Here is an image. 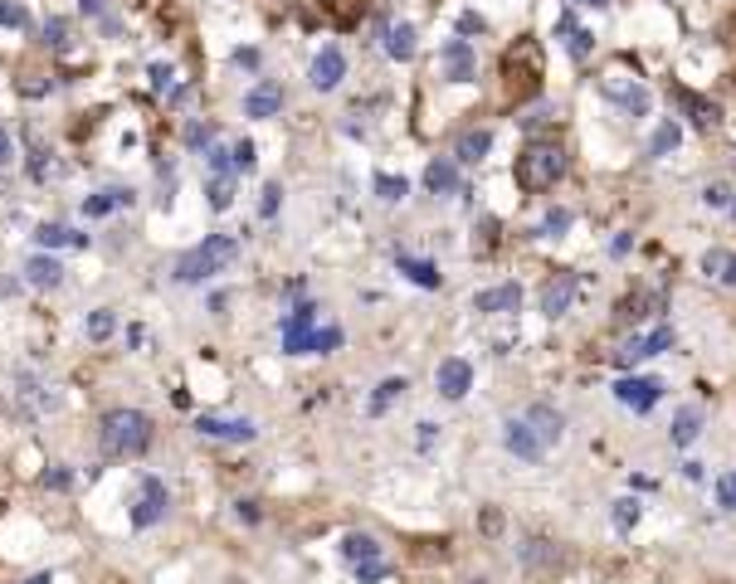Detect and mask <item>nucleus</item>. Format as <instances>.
<instances>
[{"mask_svg": "<svg viewBox=\"0 0 736 584\" xmlns=\"http://www.w3.org/2000/svg\"><path fill=\"white\" fill-rule=\"evenodd\" d=\"M151 448V419L142 410H108L98 424V453L108 463H132Z\"/></svg>", "mask_w": 736, "mask_h": 584, "instance_id": "1", "label": "nucleus"}, {"mask_svg": "<svg viewBox=\"0 0 736 584\" xmlns=\"http://www.w3.org/2000/svg\"><path fill=\"white\" fill-rule=\"evenodd\" d=\"M234 254H240V244L230 234H205L195 248H185L176 258V283H210L215 273H225L234 264Z\"/></svg>", "mask_w": 736, "mask_h": 584, "instance_id": "2", "label": "nucleus"}, {"mask_svg": "<svg viewBox=\"0 0 736 584\" xmlns=\"http://www.w3.org/2000/svg\"><path fill=\"white\" fill-rule=\"evenodd\" d=\"M566 151L561 146H552V142H542V146H527V156H522V185H532V191H546V185H556L566 175Z\"/></svg>", "mask_w": 736, "mask_h": 584, "instance_id": "3", "label": "nucleus"}, {"mask_svg": "<svg viewBox=\"0 0 736 584\" xmlns=\"http://www.w3.org/2000/svg\"><path fill=\"white\" fill-rule=\"evenodd\" d=\"M503 448L512 458H522V463H542L552 443H546V438L527 424V414H512V419H503Z\"/></svg>", "mask_w": 736, "mask_h": 584, "instance_id": "4", "label": "nucleus"}, {"mask_svg": "<svg viewBox=\"0 0 736 584\" xmlns=\"http://www.w3.org/2000/svg\"><path fill=\"white\" fill-rule=\"evenodd\" d=\"M166 507H171L166 483H161V477H142L137 497H132V531H151L166 516Z\"/></svg>", "mask_w": 736, "mask_h": 584, "instance_id": "5", "label": "nucleus"}, {"mask_svg": "<svg viewBox=\"0 0 736 584\" xmlns=\"http://www.w3.org/2000/svg\"><path fill=\"white\" fill-rule=\"evenodd\" d=\"M615 400L634 414H649L663 400V380L658 375H619L615 380Z\"/></svg>", "mask_w": 736, "mask_h": 584, "instance_id": "6", "label": "nucleus"}, {"mask_svg": "<svg viewBox=\"0 0 736 584\" xmlns=\"http://www.w3.org/2000/svg\"><path fill=\"white\" fill-rule=\"evenodd\" d=\"M668 346H673V327H654V331H644V337H625L615 346V365L619 370H634L639 361L658 356V351H668Z\"/></svg>", "mask_w": 736, "mask_h": 584, "instance_id": "7", "label": "nucleus"}, {"mask_svg": "<svg viewBox=\"0 0 736 584\" xmlns=\"http://www.w3.org/2000/svg\"><path fill=\"white\" fill-rule=\"evenodd\" d=\"M600 93H605V98L615 102V108H625L629 118H644V112L654 108V98H649V93L639 88V83H629V78H615V73H609V78L600 83Z\"/></svg>", "mask_w": 736, "mask_h": 584, "instance_id": "8", "label": "nucleus"}, {"mask_svg": "<svg viewBox=\"0 0 736 584\" xmlns=\"http://www.w3.org/2000/svg\"><path fill=\"white\" fill-rule=\"evenodd\" d=\"M307 78H313V88H317V93L341 88V78H347V54H341L337 45L317 49V59H313V69H307Z\"/></svg>", "mask_w": 736, "mask_h": 584, "instance_id": "9", "label": "nucleus"}, {"mask_svg": "<svg viewBox=\"0 0 736 584\" xmlns=\"http://www.w3.org/2000/svg\"><path fill=\"white\" fill-rule=\"evenodd\" d=\"M317 331V307L313 302H303V307H293V317L283 321V351L288 356H307V337Z\"/></svg>", "mask_w": 736, "mask_h": 584, "instance_id": "10", "label": "nucleus"}, {"mask_svg": "<svg viewBox=\"0 0 736 584\" xmlns=\"http://www.w3.org/2000/svg\"><path fill=\"white\" fill-rule=\"evenodd\" d=\"M434 385H439V394H444V400H454V404H459L463 394L473 390V365H469V361H459V356L439 361V370H434Z\"/></svg>", "mask_w": 736, "mask_h": 584, "instance_id": "11", "label": "nucleus"}, {"mask_svg": "<svg viewBox=\"0 0 736 584\" xmlns=\"http://www.w3.org/2000/svg\"><path fill=\"white\" fill-rule=\"evenodd\" d=\"M195 434L225 438V443H254V438H258L254 419H220V414H205V419H195Z\"/></svg>", "mask_w": 736, "mask_h": 584, "instance_id": "12", "label": "nucleus"}, {"mask_svg": "<svg viewBox=\"0 0 736 584\" xmlns=\"http://www.w3.org/2000/svg\"><path fill=\"white\" fill-rule=\"evenodd\" d=\"M576 288H580V278L576 273H556L552 283L542 288V312L546 317H566V312H571V302H576Z\"/></svg>", "mask_w": 736, "mask_h": 584, "instance_id": "13", "label": "nucleus"}, {"mask_svg": "<svg viewBox=\"0 0 736 584\" xmlns=\"http://www.w3.org/2000/svg\"><path fill=\"white\" fill-rule=\"evenodd\" d=\"M439 59H444V78H449V83H469L473 69H478V59H473V45H469V39H459V35L444 45Z\"/></svg>", "mask_w": 736, "mask_h": 584, "instance_id": "14", "label": "nucleus"}, {"mask_svg": "<svg viewBox=\"0 0 736 584\" xmlns=\"http://www.w3.org/2000/svg\"><path fill=\"white\" fill-rule=\"evenodd\" d=\"M278 112H283V88L278 83H254L244 93V118L264 122V118H278Z\"/></svg>", "mask_w": 736, "mask_h": 584, "instance_id": "15", "label": "nucleus"}, {"mask_svg": "<svg viewBox=\"0 0 736 584\" xmlns=\"http://www.w3.org/2000/svg\"><path fill=\"white\" fill-rule=\"evenodd\" d=\"M424 191L439 195V200L459 195V161H449V156H434V161L424 166Z\"/></svg>", "mask_w": 736, "mask_h": 584, "instance_id": "16", "label": "nucleus"}, {"mask_svg": "<svg viewBox=\"0 0 736 584\" xmlns=\"http://www.w3.org/2000/svg\"><path fill=\"white\" fill-rule=\"evenodd\" d=\"M25 283L39 288V292H54L59 283H64V264H59L54 254H29L25 258Z\"/></svg>", "mask_w": 736, "mask_h": 584, "instance_id": "17", "label": "nucleus"}, {"mask_svg": "<svg viewBox=\"0 0 736 584\" xmlns=\"http://www.w3.org/2000/svg\"><path fill=\"white\" fill-rule=\"evenodd\" d=\"M396 268L405 273V283L424 288V292H434V288L444 283V278H439V264H434V258H410V254H396Z\"/></svg>", "mask_w": 736, "mask_h": 584, "instance_id": "18", "label": "nucleus"}, {"mask_svg": "<svg viewBox=\"0 0 736 584\" xmlns=\"http://www.w3.org/2000/svg\"><path fill=\"white\" fill-rule=\"evenodd\" d=\"M478 312H488V317H497V312H517L522 307V283H497L488 292H478V302H473Z\"/></svg>", "mask_w": 736, "mask_h": 584, "instance_id": "19", "label": "nucleus"}, {"mask_svg": "<svg viewBox=\"0 0 736 584\" xmlns=\"http://www.w3.org/2000/svg\"><path fill=\"white\" fill-rule=\"evenodd\" d=\"M380 45H386V54L396 59V64H410L414 59V25H380Z\"/></svg>", "mask_w": 736, "mask_h": 584, "instance_id": "20", "label": "nucleus"}, {"mask_svg": "<svg viewBox=\"0 0 736 584\" xmlns=\"http://www.w3.org/2000/svg\"><path fill=\"white\" fill-rule=\"evenodd\" d=\"M522 414H527V424H532V429L542 434L546 443H561V434H566V419H561V414L552 410V404H527Z\"/></svg>", "mask_w": 736, "mask_h": 584, "instance_id": "21", "label": "nucleus"}, {"mask_svg": "<svg viewBox=\"0 0 736 584\" xmlns=\"http://www.w3.org/2000/svg\"><path fill=\"white\" fill-rule=\"evenodd\" d=\"M337 550H341V560H347V565H366V560H380V546L366 536V531H347Z\"/></svg>", "mask_w": 736, "mask_h": 584, "instance_id": "22", "label": "nucleus"}, {"mask_svg": "<svg viewBox=\"0 0 736 584\" xmlns=\"http://www.w3.org/2000/svg\"><path fill=\"white\" fill-rule=\"evenodd\" d=\"M493 151V132L488 127H473V132H463L459 137V146H454V156H459L463 166H478L483 156Z\"/></svg>", "mask_w": 736, "mask_h": 584, "instance_id": "23", "label": "nucleus"}, {"mask_svg": "<svg viewBox=\"0 0 736 584\" xmlns=\"http://www.w3.org/2000/svg\"><path fill=\"white\" fill-rule=\"evenodd\" d=\"M400 394H405V375H390V380H380L376 390H371V400H366V414H371V419H380V414H386L390 404L400 400Z\"/></svg>", "mask_w": 736, "mask_h": 584, "instance_id": "24", "label": "nucleus"}, {"mask_svg": "<svg viewBox=\"0 0 736 584\" xmlns=\"http://www.w3.org/2000/svg\"><path fill=\"white\" fill-rule=\"evenodd\" d=\"M35 244L39 248H83V244H88V234H78V229H64V224H39L35 229Z\"/></svg>", "mask_w": 736, "mask_h": 584, "instance_id": "25", "label": "nucleus"}, {"mask_svg": "<svg viewBox=\"0 0 736 584\" xmlns=\"http://www.w3.org/2000/svg\"><path fill=\"white\" fill-rule=\"evenodd\" d=\"M127 200H132V195L122 191V185H112V191H93L88 200H83V215H88V219H102V215H112L118 205H127Z\"/></svg>", "mask_w": 736, "mask_h": 584, "instance_id": "26", "label": "nucleus"}, {"mask_svg": "<svg viewBox=\"0 0 736 584\" xmlns=\"http://www.w3.org/2000/svg\"><path fill=\"white\" fill-rule=\"evenodd\" d=\"M702 273H712L717 283L736 288V254H727V248H707V254H702Z\"/></svg>", "mask_w": 736, "mask_h": 584, "instance_id": "27", "label": "nucleus"}, {"mask_svg": "<svg viewBox=\"0 0 736 584\" xmlns=\"http://www.w3.org/2000/svg\"><path fill=\"white\" fill-rule=\"evenodd\" d=\"M561 35H566V54H571L576 64H585L590 49H595V35H590V29H580V25H571V15L561 20Z\"/></svg>", "mask_w": 736, "mask_h": 584, "instance_id": "28", "label": "nucleus"}, {"mask_svg": "<svg viewBox=\"0 0 736 584\" xmlns=\"http://www.w3.org/2000/svg\"><path fill=\"white\" fill-rule=\"evenodd\" d=\"M698 434H702V414H698V410H678V414H673V429H668V438H673L678 448H688Z\"/></svg>", "mask_w": 736, "mask_h": 584, "instance_id": "29", "label": "nucleus"}, {"mask_svg": "<svg viewBox=\"0 0 736 584\" xmlns=\"http://www.w3.org/2000/svg\"><path fill=\"white\" fill-rule=\"evenodd\" d=\"M205 205H210L215 215L230 210V205H234V175H210V185H205Z\"/></svg>", "mask_w": 736, "mask_h": 584, "instance_id": "30", "label": "nucleus"}, {"mask_svg": "<svg viewBox=\"0 0 736 584\" xmlns=\"http://www.w3.org/2000/svg\"><path fill=\"white\" fill-rule=\"evenodd\" d=\"M678 146H683L678 122H658V127H654V137H649V156H673Z\"/></svg>", "mask_w": 736, "mask_h": 584, "instance_id": "31", "label": "nucleus"}, {"mask_svg": "<svg viewBox=\"0 0 736 584\" xmlns=\"http://www.w3.org/2000/svg\"><path fill=\"white\" fill-rule=\"evenodd\" d=\"M83 327H88V341H108L112 331H118V312H112V307H93Z\"/></svg>", "mask_w": 736, "mask_h": 584, "instance_id": "32", "label": "nucleus"}, {"mask_svg": "<svg viewBox=\"0 0 736 584\" xmlns=\"http://www.w3.org/2000/svg\"><path fill=\"white\" fill-rule=\"evenodd\" d=\"M39 483H45L49 492H74V487H78V473H74V467H69V463H49Z\"/></svg>", "mask_w": 736, "mask_h": 584, "instance_id": "33", "label": "nucleus"}, {"mask_svg": "<svg viewBox=\"0 0 736 584\" xmlns=\"http://www.w3.org/2000/svg\"><path fill=\"white\" fill-rule=\"evenodd\" d=\"M341 341H347V331L341 327H317L313 337H307V356H327V351H337Z\"/></svg>", "mask_w": 736, "mask_h": 584, "instance_id": "34", "label": "nucleus"}, {"mask_svg": "<svg viewBox=\"0 0 736 584\" xmlns=\"http://www.w3.org/2000/svg\"><path fill=\"white\" fill-rule=\"evenodd\" d=\"M371 185H376V195H380L386 205H400V200L410 195V181H405V175H376Z\"/></svg>", "mask_w": 736, "mask_h": 584, "instance_id": "35", "label": "nucleus"}, {"mask_svg": "<svg viewBox=\"0 0 736 584\" xmlns=\"http://www.w3.org/2000/svg\"><path fill=\"white\" fill-rule=\"evenodd\" d=\"M644 307H654V297H649V292H629V297H625V302H619V307H615L619 327H629V321H639V317H644Z\"/></svg>", "mask_w": 736, "mask_h": 584, "instance_id": "36", "label": "nucleus"}, {"mask_svg": "<svg viewBox=\"0 0 736 584\" xmlns=\"http://www.w3.org/2000/svg\"><path fill=\"white\" fill-rule=\"evenodd\" d=\"M522 565H527V570H542V565H556V556L546 550V540H532V536H527V540H522Z\"/></svg>", "mask_w": 736, "mask_h": 584, "instance_id": "37", "label": "nucleus"}, {"mask_svg": "<svg viewBox=\"0 0 736 584\" xmlns=\"http://www.w3.org/2000/svg\"><path fill=\"white\" fill-rule=\"evenodd\" d=\"M205 166H210V175H234L240 166H234V146L225 151V146H210L205 151Z\"/></svg>", "mask_w": 736, "mask_h": 584, "instance_id": "38", "label": "nucleus"}, {"mask_svg": "<svg viewBox=\"0 0 736 584\" xmlns=\"http://www.w3.org/2000/svg\"><path fill=\"white\" fill-rule=\"evenodd\" d=\"M566 229H571V210H561V205H556V210H546V215H542V229H536V234H546V239H561Z\"/></svg>", "mask_w": 736, "mask_h": 584, "instance_id": "39", "label": "nucleus"}, {"mask_svg": "<svg viewBox=\"0 0 736 584\" xmlns=\"http://www.w3.org/2000/svg\"><path fill=\"white\" fill-rule=\"evenodd\" d=\"M210 142H215V122H191L185 127V146L191 151H210Z\"/></svg>", "mask_w": 736, "mask_h": 584, "instance_id": "40", "label": "nucleus"}, {"mask_svg": "<svg viewBox=\"0 0 736 584\" xmlns=\"http://www.w3.org/2000/svg\"><path fill=\"white\" fill-rule=\"evenodd\" d=\"M351 575H356V584H380L390 575V565H386V556H380V560H366V565H351Z\"/></svg>", "mask_w": 736, "mask_h": 584, "instance_id": "41", "label": "nucleus"}, {"mask_svg": "<svg viewBox=\"0 0 736 584\" xmlns=\"http://www.w3.org/2000/svg\"><path fill=\"white\" fill-rule=\"evenodd\" d=\"M0 29H29L25 5H15V0H0Z\"/></svg>", "mask_w": 736, "mask_h": 584, "instance_id": "42", "label": "nucleus"}, {"mask_svg": "<svg viewBox=\"0 0 736 584\" xmlns=\"http://www.w3.org/2000/svg\"><path fill=\"white\" fill-rule=\"evenodd\" d=\"M278 205H283V185L268 181V185H264V195H258V219H274V215H278Z\"/></svg>", "mask_w": 736, "mask_h": 584, "instance_id": "43", "label": "nucleus"}, {"mask_svg": "<svg viewBox=\"0 0 736 584\" xmlns=\"http://www.w3.org/2000/svg\"><path fill=\"white\" fill-rule=\"evenodd\" d=\"M45 45H49V49H64V45H69V20H64V15H49V20H45Z\"/></svg>", "mask_w": 736, "mask_h": 584, "instance_id": "44", "label": "nucleus"}, {"mask_svg": "<svg viewBox=\"0 0 736 584\" xmlns=\"http://www.w3.org/2000/svg\"><path fill=\"white\" fill-rule=\"evenodd\" d=\"M609 516H615V526H619V531H629V526L639 521V502H634V497H619V502L609 507Z\"/></svg>", "mask_w": 736, "mask_h": 584, "instance_id": "45", "label": "nucleus"}, {"mask_svg": "<svg viewBox=\"0 0 736 584\" xmlns=\"http://www.w3.org/2000/svg\"><path fill=\"white\" fill-rule=\"evenodd\" d=\"M702 200L712 205V210H727V215H736V191H727V185H707V195Z\"/></svg>", "mask_w": 736, "mask_h": 584, "instance_id": "46", "label": "nucleus"}, {"mask_svg": "<svg viewBox=\"0 0 736 584\" xmlns=\"http://www.w3.org/2000/svg\"><path fill=\"white\" fill-rule=\"evenodd\" d=\"M717 502L727 507V511H736V467H732V473L717 483Z\"/></svg>", "mask_w": 736, "mask_h": 584, "instance_id": "47", "label": "nucleus"}, {"mask_svg": "<svg viewBox=\"0 0 736 584\" xmlns=\"http://www.w3.org/2000/svg\"><path fill=\"white\" fill-rule=\"evenodd\" d=\"M147 78H151V88H157V93H166V88H171V64H161V59H157V64L147 69Z\"/></svg>", "mask_w": 736, "mask_h": 584, "instance_id": "48", "label": "nucleus"}, {"mask_svg": "<svg viewBox=\"0 0 736 584\" xmlns=\"http://www.w3.org/2000/svg\"><path fill=\"white\" fill-rule=\"evenodd\" d=\"M234 166H240V171H254V142H234Z\"/></svg>", "mask_w": 736, "mask_h": 584, "instance_id": "49", "label": "nucleus"}, {"mask_svg": "<svg viewBox=\"0 0 736 584\" xmlns=\"http://www.w3.org/2000/svg\"><path fill=\"white\" fill-rule=\"evenodd\" d=\"M234 64H240V69H258L264 59H258V49H234Z\"/></svg>", "mask_w": 736, "mask_h": 584, "instance_id": "50", "label": "nucleus"}, {"mask_svg": "<svg viewBox=\"0 0 736 584\" xmlns=\"http://www.w3.org/2000/svg\"><path fill=\"white\" fill-rule=\"evenodd\" d=\"M15 161V142H10V132L0 127V166H10Z\"/></svg>", "mask_w": 736, "mask_h": 584, "instance_id": "51", "label": "nucleus"}, {"mask_svg": "<svg viewBox=\"0 0 736 584\" xmlns=\"http://www.w3.org/2000/svg\"><path fill=\"white\" fill-rule=\"evenodd\" d=\"M234 511H240L244 526H258V507H254V502H234Z\"/></svg>", "mask_w": 736, "mask_h": 584, "instance_id": "52", "label": "nucleus"}, {"mask_svg": "<svg viewBox=\"0 0 736 584\" xmlns=\"http://www.w3.org/2000/svg\"><path fill=\"white\" fill-rule=\"evenodd\" d=\"M45 93H49V83H20V98H45Z\"/></svg>", "mask_w": 736, "mask_h": 584, "instance_id": "53", "label": "nucleus"}, {"mask_svg": "<svg viewBox=\"0 0 736 584\" xmlns=\"http://www.w3.org/2000/svg\"><path fill=\"white\" fill-rule=\"evenodd\" d=\"M629 248H634V239H629V234H619V239H609V254H615V258H625V254H629Z\"/></svg>", "mask_w": 736, "mask_h": 584, "instance_id": "54", "label": "nucleus"}, {"mask_svg": "<svg viewBox=\"0 0 736 584\" xmlns=\"http://www.w3.org/2000/svg\"><path fill=\"white\" fill-rule=\"evenodd\" d=\"M683 477H688V483H702V463H698V458H688V463H683Z\"/></svg>", "mask_w": 736, "mask_h": 584, "instance_id": "55", "label": "nucleus"}, {"mask_svg": "<svg viewBox=\"0 0 736 584\" xmlns=\"http://www.w3.org/2000/svg\"><path fill=\"white\" fill-rule=\"evenodd\" d=\"M434 429H439V424H420V438H414V443L429 448V443H434Z\"/></svg>", "mask_w": 736, "mask_h": 584, "instance_id": "56", "label": "nucleus"}, {"mask_svg": "<svg viewBox=\"0 0 736 584\" xmlns=\"http://www.w3.org/2000/svg\"><path fill=\"white\" fill-rule=\"evenodd\" d=\"M459 29H463V35H473V29H483V20H478V15H463Z\"/></svg>", "mask_w": 736, "mask_h": 584, "instance_id": "57", "label": "nucleus"}, {"mask_svg": "<svg viewBox=\"0 0 736 584\" xmlns=\"http://www.w3.org/2000/svg\"><path fill=\"white\" fill-rule=\"evenodd\" d=\"M78 10L83 15H102V0H78Z\"/></svg>", "mask_w": 736, "mask_h": 584, "instance_id": "58", "label": "nucleus"}, {"mask_svg": "<svg viewBox=\"0 0 736 584\" xmlns=\"http://www.w3.org/2000/svg\"><path fill=\"white\" fill-rule=\"evenodd\" d=\"M25 584H54V575H49V570H39V575H29Z\"/></svg>", "mask_w": 736, "mask_h": 584, "instance_id": "59", "label": "nucleus"}, {"mask_svg": "<svg viewBox=\"0 0 736 584\" xmlns=\"http://www.w3.org/2000/svg\"><path fill=\"white\" fill-rule=\"evenodd\" d=\"M576 5H590V10H605L609 0H576Z\"/></svg>", "mask_w": 736, "mask_h": 584, "instance_id": "60", "label": "nucleus"}]
</instances>
